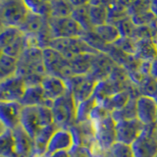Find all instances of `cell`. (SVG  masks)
<instances>
[{
  "mask_svg": "<svg viewBox=\"0 0 157 157\" xmlns=\"http://www.w3.org/2000/svg\"><path fill=\"white\" fill-rule=\"evenodd\" d=\"M76 146L77 140L73 131L71 129L57 128V130L53 132L51 139L47 144L45 156L61 151L71 152Z\"/></svg>",
  "mask_w": 157,
  "mask_h": 157,
  "instance_id": "9c48e42d",
  "label": "cell"
},
{
  "mask_svg": "<svg viewBox=\"0 0 157 157\" xmlns=\"http://www.w3.org/2000/svg\"><path fill=\"white\" fill-rule=\"evenodd\" d=\"M140 95H146L153 98H157V80L151 76L146 77L140 86H137Z\"/></svg>",
  "mask_w": 157,
  "mask_h": 157,
  "instance_id": "d590c367",
  "label": "cell"
},
{
  "mask_svg": "<svg viewBox=\"0 0 157 157\" xmlns=\"http://www.w3.org/2000/svg\"><path fill=\"white\" fill-rule=\"evenodd\" d=\"M136 118L144 126H153L157 123V100L153 97L140 95L136 100Z\"/></svg>",
  "mask_w": 157,
  "mask_h": 157,
  "instance_id": "7c38bea8",
  "label": "cell"
},
{
  "mask_svg": "<svg viewBox=\"0 0 157 157\" xmlns=\"http://www.w3.org/2000/svg\"><path fill=\"white\" fill-rule=\"evenodd\" d=\"M0 157H3V156H0Z\"/></svg>",
  "mask_w": 157,
  "mask_h": 157,
  "instance_id": "9f6ffc18",
  "label": "cell"
},
{
  "mask_svg": "<svg viewBox=\"0 0 157 157\" xmlns=\"http://www.w3.org/2000/svg\"><path fill=\"white\" fill-rule=\"evenodd\" d=\"M12 132L14 136L15 153L29 157L33 152V140L20 125L12 130Z\"/></svg>",
  "mask_w": 157,
  "mask_h": 157,
  "instance_id": "ac0fdd59",
  "label": "cell"
},
{
  "mask_svg": "<svg viewBox=\"0 0 157 157\" xmlns=\"http://www.w3.org/2000/svg\"><path fill=\"white\" fill-rule=\"evenodd\" d=\"M23 33L16 27H3L0 31V48L3 49Z\"/></svg>",
  "mask_w": 157,
  "mask_h": 157,
  "instance_id": "e575fe53",
  "label": "cell"
},
{
  "mask_svg": "<svg viewBox=\"0 0 157 157\" xmlns=\"http://www.w3.org/2000/svg\"><path fill=\"white\" fill-rule=\"evenodd\" d=\"M151 0H134L129 7H128V15L132 16L135 14H139L142 12L149 11Z\"/></svg>",
  "mask_w": 157,
  "mask_h": 157,
  "instance_id": "60d3db41",
  "label": "cell"
},
{
  "mask_svg": "<svg viewBox=\"0 0 157 157\" xmlns=\"http://www.w3.org/2000/svg\"><path fill=\"white\" fill-rule=\"evenodd\" d=\"M2 54H3V50H2V49H1V48H0V57H1V56H2Z\"/></svg>",
  "mask_w": 157,
  "mask_h": 157,
  "instance_id": "f5cc1de1",
  "label": "cell"
},
{
  "mask_svg": "<svg viewBox=\"0 0 157 157\" xmlns=\"http://www.w3.org/2000/svg\"><path fill=\"white\" fill-rule=\"evenodd\" d=\"M74 7L68 0H51L49 2V17L64 18L71 16Z\"/></svg>",
  "mask_w": 157,
  "mask_h": 157,
  "instance_id": "484cf974",
  "label": "cell"
},
{
  "mask_svg": "<svg viewBox=\"0 0 157 157\" xmlns=\"http://www.w3.org/2000/svg\"><path fill=\"white\" fill-rule=\"evenodd\" d=\"M19 59L2 54L0 57V81L17 75Z\"/></svg>",
  "mask_w": 157,
  "mask_h": 157,
  "instance_id": "d4e9b609",
  "label": "cell"
},
{
  "mask_svg": "<svg viewBox=\"0 0 157 157\" xmlns=\"http://www.w3.org/2000/svg\"><path fill=\"white\" fill-rule=\"evenodd\" d=\"M68 1L70 2V4L74 8L86 6V5L90 4V0H68Z\"/></svg>",
  "mask_w": 157,
  "mask_h": 157,
  "instance_id": "b9f144b4",
  "label": "cell"
},
{
  "mask_svg": "<svg viewBox=\"0 0 157 157\" xmlns=\"http://www.w3.org/2000/svg\"><path fill=\"white\" fill-rule=\"evenodd\" d=\"M41 86L44 92V96L49 100H56L68 92V88L65 81L61 78L51 75H45L41 81Z\"/></svg>",
  "mask_w": 157,
  "mask_h": 157,
  "instance_id": "e0dca14e",
  "label": "cell"
},
{
  "mask_svg": "<svg viewBox=\"0 0 157 157\" xmlns=\"http://www.w3.org/2000/svg\"><path fill=\"white\" fill-rule=\"evenodd\" d=\"M131 147L134 157H156L157 140L154 136V125L145 126Z\"/></svg>",
  "mask_w": 157,
  "mask_h": 157,
  "instance_id": "ba28073f",
  "label": "cell"
},
{
  "mask_svg": "<svg viewBox=\"0 0 157 157\" xmlns=\"http://www.w3.org/2000/svg\"><path fill=\"white\" fill-rule=\"evenodd\" d=\"M114 25L117 27L118 31H119L120 36H125V37H132L135 29H136V26L134 25V23L132 22L130 16L120 20L119 22H117Z\"/></svg>",
  "mask_w": 157,
  "mask_h": 157,
  "instance_id": "f35d334b",
  "label": "cell"
},
{
  "mask_svg": "<svg viewBox=\"0 0 157 157\" xmlns=\"http://www.w3.org/2000/svg\"><path fill=\"white\" fill-rule=\"evenodd\" d=\"M29 12L43 17H49V2L44 0H22Z\"/></svg>",
  "mask_w": 157,
  "mask_h": 157,
  "instance_id": "836d02e7",
  "label": "cell"
},
{
  "mask_svg": "<svg viewBox=\"0 0 157 157\" xmlns=\"http://www.w3.org/2000/svg\"><path fill=\"white\" fill-rule=\"evenodd\" d=\"M150 76L157 80V57L151 61L150 65Z\"/></svg>",
  "mask_w": 157,
  "mask_h": 157,
  "instance_id": "7bdbcfd3",
  "label": "cell"
},
{
  "mask_svg": "<svg viewBox=\"0 0 157 157\" xmlns=\"http://www.w3.org/2000/svg\"><path fill=\"white\" fill-rule=\"evenodd\" d=\"M92 31L106 44H113L121 37L117 27L113 24H103L101 26L93 28Z\"/></svg>",
  "mask_w": 157,
  "mask_h": 157,
  "instance_id": "603a6c76",
  "label": "cell"
},
{
  "mask_svg": "<svg viewBox=\"0 0 157 157\" xmlns=\"http://www.w3.org/2000/svg\"><path fill=\"white\" fill-rule=\"evenodd\" d=\"M154 136H155L156 140H157V123L154 125Z\"/></svg>",
  "mask_w": 157,
  "mask_h": 157,
  "instance_id": "f907efd6",
  "label": "cell"
},
{
  "mask_svg": "<svg viewBox=\"0 0 157 157\" xmlns=\"http://www.w3.org/2000/svg\"><path fill=\"white\" fill-rule=\"evenodd\" d=\"M107 6L104 5H91L88 6V16L92 28L101 26L107 23Z\"/></svg>",
  "mask_w": 157,
  "mask_h": 157,
  "instance_id": "f1b7e54d",
  "label": "cell"
},
{
  "mask_svg": "<svg viewBox=\"0 0 157 157\" xmlns=\"http://www.w3.org/2000/svg\"><path fill=\"white\" fill-rule=\"evenodd\" d=\"M88 6H90V5L74 8L71 13V17L78 24V26L82 29L83 32H90V31H92V29H93L90 22Z\"/></svg>",
  "mask_w": 157,
  "mask_h": 157,
  "instance_id": "4dcf8cb0",
  "label": "cell"
},
{
  "mask_svg": "<svg viewBox=\"0 0 157 157\" xmlns=\"http://www.w3.org/2000/svg\"><path fill=\"white\" fill-rule=\"evenodd\" d=\"M15 153L13 132L6 129L3 134L0 135V156L10 157Z\"/></svg>",
  "mask_w": 157,
  "mask_h": 157,
  "instance_id": "1f68e13d",
  "label": "cell"
},
{
  "mask_svg": "<svg viewBox=\"0 0 157 157\" xmlns=\"http://www.w3.org/2000/svg\"><path fill=\"white\" fill-rule=\"evenodd\" d=\"M156 157H157V155H156Z\"/></svg>",
  "mask_w": 157,
  "mask_h": 157,
  "instance_id": "680465c9",
  "label": "cell"
},
{
  "mask_svg": "<svg viewBox=\"0 0 157 157\" xmlns=\"http://www.w3.org/2000/svg\"><path fill=\"white\" fill-rule=\"evenodd\" d=\"M48 27L52 38L81 37L85 33L71 16L64 18L48 17Z\"/></svg>",
  "mask_w": 157,
  "mask_h": 157,
  "instance_id": "8992f818",
  "label": "cell"
},
{
  "mask_svg": "<svg viewBox=\"0 0 157 157\" xmlns=\"http://www.w3.org/2000/svg\"><path fill=\"white\" fill-rule=\"evenodd\" d=\"M48 47H51L54 50L59 52L66 60H70L73 57L83 53H91V54L99 53L96 50H94L93 48H91L82 37L52 38L49 41Z\"/></svg>",
  "mask_w": 157,
  "mask_h": 157,
  "instance_id": "7a4b0ae2",
  "label": "cell"
},
{
  "mask_svg": "<svg viewBox=\"0 0 157 157\" xmlns=\"http://www.w3.org/2000/svg\"><path fill=\"white\" fill-rule=\"evenodd\" d=\"M112 157H134L131 145L115 142L109 149Z\"/></svg>",
  "mask_w": 157,
  "mask_h": 157,
  "instance_id": "ab89813d",
  "label": "cell"
},
{
  "mask_svg": "<svg viewBox=\"0 0 157 157\" xmlns=\"http://www.w3.org/2000/svg\"><path fill=\"white\" fill-rule=\"evenodd\" d=\"M4 27L3 22H2V18H1V15H0V29H2Z\"/></svg>",
  "mask_w": 157,
  "mask_h": 157,
  "instance_id": "816d5d0a",
  "label": "cell"
},
{
  "mask_svg": "<svg viewBox=\"0 0 157 157\" xmlns=\"http://www.w3.org/2000/svg\"><path fill=\"white\" fill-rule=\"evenodd\" d=\"M113 45L119 48L124 53L128 55H135L136 51V40L132 37L121 36L116 42L113 43Z\"/></svg>",
  "mask_w": 157,
  "mask_h": 157,
  "instance_id": "74e56055",
  "label": "cell"
},
{
  "mask_svg": "<svg viewBox=\"0 0 157 157\" xmlns=\"http://www.w3.org/2000/svg\"><path fill=\"white\" fill-rule=\"evenodd\" d=\"M23 106L18 101L0 102V121L6 129L14 130L20 125Z\"/></svg>",
  "mask_w": 157,
  "mask_h": 157,
  "instance_id": "5bb4252c",
  "label": "cell"
},
{
  "mask_svg": "<svg viewBox=\"0 0 157 157\" xmlns=\"http://www.w3.org/2000/svg\"><path fill=\"white\" fill-rule=\"evenodd\" d=\"M137 97L132 96L130 101L120 110H116L111 112V116L115 122L122 121V120H129L136 118V100Z\"/></svg>",
  "mask_w": 157,
  "mask_h": 157,
  "instance_id": "f546056e",
  "label": "cell"
},
{
  "mask_svg": "<svg viewBox=\"0 0 157 157\" xmlns=\"http://www.w3.org/2000/svg\"><path fill=\"white\" fill-rule=\"evenodd\" d=\"M20 126L33 140L36 137L38 131L42 128L38 114V106L23 107L20 117Z\"/></svg>",
  "mask_w": 157,
  "mask_h": 157,
  "instance_id": "9a60e30c",
  "label": "cell"
},
{
  "mask_svg": "<svg viewBox=\"0 0 157 157\" xmlns=\"http://www.w3.org/2000/svg\"><path fill=\"white\" fill-rule=\"evenodd\" d=\"M42 59L46 75L61 78L64 81L74 76L69 61L51 47L42 48Z\"/></svg>",
  "mask_w": 157,
  "mask_h": 157,
  "instance_id": "3957f363",
  "label": "cell"
},
{
  "mask_svg": "<svg viewBox=\"0 0 157 157\" xmlns=\"http://www.w3.org/2000/svg\"><path fill=\"white\" fill-rule=\"evenodd\" d=\"M155 44H156V48H157V41L155 40Z\"/></svg>",
  "mask_w": 157,
  "mask_h": 157,
  "instance_id": "db71d44e",
  "label": "cell"
},
{
  "mask_svg": "<svg viewBox=\"0 0 157 157\" xmlns=\"http://www.w3.org/2000/svg\"><path fill=\"white\" fill-rule=\"evenodd\" d=\"M107 23L108 24H116L120 20L128 17V10L126 7L122 6L121 4L114 1L107 6Z\"/></svg>",
  "mask_w": 157,
  "mask_h": 157,
  "instance_id": "d6a6232c",
  "label": "cell"
},
{
  "mask_svg": "<svg viewBox=\"0 0 157 157\" xmlns=\"http://www.w3.org/2000/svg\"><path fill=\"white\" fill-rule=\"evenodd\" d=\"M96 105L97 102L93 96L77 104L76 124H81V123H86L90 121L91 112Z\"/></svg>",
  "mask_w": 157,
  "mask_h": 157,
  "instance_id": "83f0119b",
  "label": "cell"
},
{
  "mask_svg": "<svg viewBox=\"0 0 157 157\" xmlns=\"http://www.w3.org/2000/svg\"><path fill=\"white\" fill-rule=\"evenodd\" d=\"M94 55L95 54L83 53L68 60L73 75H86V74L90 73Z\"/></svg>",
  "mask_w": 157,
  "mask_h": 157,
  "instance_id": "7402d4cb",
  "label": "cell"
},
{
  "mask_svg": "<svg viewBox=\"0 0 157 157\" xmlns=\"http://www.w3.org/2000/svg\"><path fill=\"white\" fill-rule=\"evenodd\" d=\"M68 91L73 95L77 104L90 98L97 82L90 74L75 75L65 80Z\"/></svg>",
  "mask_w": 157,
  "mask_h": 157,
  "instance_id": "277c9868",
  "label": "cell"
},
{
  "mask_svg": "<svg viewBox=\"0 0 157 157\" xmlns=\"http://www.w3.org/2000/svg\"><path fill=\"white\" fill-rule=\"evenodd\" d=\"M46 157H72L70 152L67 151H61V152H57V153H54L51 155H48Z\"/></svg>",
  "mask_w": 157,
  "mask_h": 157,
  "instance_id": "f6af8a7d",
  "label": "cell"
},
{
  "mask_svg": "<svg viewBox=\"0 0 157 157\" xmlns=\"http://www.w3.org/2000/svg\"><path fill=\"white\" fill-rule=\"evenodd\" d=\"M23 107L29 106H46L51 108L54 101L46 99L41 85L26 86L23 96L19 101Z\"/></svg>",
  "mask_w": 157,
  "mask_h": 157,
  "instance_id": "2e32d148",
  "label": "cell"
},
{
  "mask_svg": "<svg viewBox=\"0 0 157 157\" xmlns=\"http://www.w3.org/2000/svg\"><path fill=\"white\" fill-rule=\"evenodd\" d=\"M94 132V140L96 144L102 150H109L116 140V122L110 115L102 119L91 122Z\"/></svg>",
  "mask_w": 157,
  "mask_h": 157,
  "instance_id": "5b68a950",
  "label": "cell"
},
{
  "mask_svg": "<svg viewBox=\"0 0 157 157\" xmlns=\"http://www.w3.org/2000/svg\"><path fill=\"white\" fill-rule=\"evenodd\" d=\"M132 22L134 23L136 27H142V26H151L156 23L157 18L152 14L150 11L142 12L139 14H135L130 16Z\"/></svg>",
  "mask_w": 157,
  "mask_h": 157,
  "instance_id": "8d00e7d4",
  "label": "cell"
},
{
  "mask_svg": "<svg viewBox=\"0 0 157 157\" xmlns=\"http://www.w3.org/2000/svg\"><path fill=\"white\" fill-rule=\"evenodd\" d=\"M116 66L114 61L106 53L99 52L94 55L90 71V75L96 82L104 81L110 76L112 70Z\"/></svg>",
  "mask_w": 157,
  "mask_h": 157,
  "instance_id": "4fadbf2b",
  "label": "cell"
},
{
  "mask_svg": "<svg viewBox=\"0 0 157 157\" xmlns=\"http://www.w3.org/2000/svg\"><path fill=\"white\" fill-rule=\"evenodd\" d=\"M0 31H1V29H0Z\"/></svg>",
  "mask_w": 157,
  "mask_h": 157,
  "instance_id": "6f0895ef",
  "label": "cell"
},
{
  "mask_svg": "<svg viewBox=\"0 0 157 157\" xmlns=\"http://www.w3.org/2000/svg\"><path fill=\"white\" fill-rule=\"evenodd\" d=\"M26 90L23 77L15 75L0 81V102L20 101Z\"/></svg>",
  "mask_w": 157,
  "mask_h": 157,
  "instance_id": "8fae6325",
  "label": "cell"
},
{
  "mask_svg": "<svg viewBox=\"0 0 157 157\" xmlns=\"http://www.w3.org/2000/svg\"><path fill=\"white\" fill-rule=\"evenodd\" d=\"M145 126L137 119H129L116 122V140L117 142L132 145L140 136Z\"/></svg>",
  "mask_w": 157,
  "mask_h": 157,
  "instance_id": "30bf717a",
  "label": "cell"
},
{
  "mask_svg": "<svg viewBox=\"0 0 157 157\" xmlns=\"http://www.w3.org/2000/svg\"><path fill=\"white\" fill-rule=\"evenodd\" d=\"M131 97H132L131 93L127 90H124L122 91L115 93V94L112 95L111 97H109L106 101L103 102V104L101 105L103 107H105L109 112L120 110L130 101Z\"/></svg>",
  "mask_w": 157,
  "mask_h": 157,
  "instance_id": "cb8c5ba5",
  "label": "cell"
},
{
  "mask_svg": "<svg viewBox=\"0 0 157 157\" xmlns=\"http://www.w3.org/2000/svg\"><path fill=\"white\" fill-rule=\"evenodd\" d=\"M54 125L61 129H70L76 125L77 103L70 92L54 100L51 107Z\"/></svg>",
  "mask_w": 157,
  "mask_h": 157,
  "instance_id": "6da1fadb",
  "label": "cell"
},
{
  "mask_svg": "<svg viewBox=\"0 0 157 157\" xmlns=\"http://www.w3.org/2000/svg\"><path fill=\"white\" fill-rule=\"evenodd\" d=\"M47 20L48 17L39 16V15L33 14L29 11L26 20H25L22 26L19 29L26 36H36V34H38L48 25Z\"/></svg>",
  "mask_w": 157,
  "mask_h": 157,
  "instance_id": "d6986e66",
  "label": "cell"
},
{
  "mask_svg": "<svg viewBox=\"0 0 157 157\" xmlns=\"http://www.w3.org/2000/svg\"><path fill=\"white\" fill-rule=\"evenodd\" d=\"M27 47H28L27 36L26 34L22 33L3 49V53L11 57L19 59L24 53V51L26 50Z\"/></svg>",
  "mask_w": 157,
  "mask_h": 157,
  "instance_id": "4316f807",
  "label": "cell"
},
{
  "mask_svg": "<svg viewBox=\"0 0 157 157\" xmlns=\"http://www.w3.org/2000/svg\"><path fill=\"white\" fill-rule=\"evenodd\" d=\"M136 59L140 61L151 62L157 57V48L154 39H141L136 40L135 55Z\"/></svg>",
  "mask_w": 157,
  "mask_h": 157,
  "instance_id": "ffe728a7",
  "label": "cell"
},
{
  "mask_svg": "<svg viewBox=\"0 0 157 157\" xmlns=\"http://www.w3.org/2000/svg\"><path fill=\"white\" fill-rule=\"evenodd\" d=\"M116 2H118L119 4H121L122 6H124L128 9V7L134 2V0H116Z\"/></svg>",
  "mask_w": 157,
  "mask_h": 157,
  "instance_id": "bcb514c9",
  "label": "cell"
},
{
  "mask_svg": "<svg viewBox=\"0 0 157 157\" xmlns=\"http://www.w3.org/2000/svg\"><path fill=\"white\" fill-rule=\"evenodd\" d=\"M57 130L55 125L43 127L38 131L36 137L33 139V153L38 155H45L46 148L53 132Z\"/></svg>",
  "mask_w": 157,
  "mask_h": 157,
  "instance_id": "44dd1931",
  "label": "cell"
},
{
  "mask_svg": "<svg viewBox=\"0 0 157 157\" xmlns=\"http://www.w3.org/2000/svg\"><path fill=\"white\" fill-rule=\"evenodd\" d=\"M5 130H6V127H5V126L2 124V122L0 121V135L3 134V132H5Z\"/></svg>",
  "mask_w": 157,
  "mask_h": 157,
  "instance_id": "7dc6e473",
  "label": "cell"
},
{
  "mask_svg": "<svg viewBox=\"0 0 157 157\" xmlns=\"http://www.w3.org/2000/svg\"><path fill=\"white\" fill-rule=\"evenodd\" d=\"M149 11L157 18V0H151L150 1Z\"/></svg>",
  "mask_w": 157,
  "mask_h": 157,
  "instance_id": "ee69618b",
  "label": "cell"
},
{
  "mask_svg": "<svg viewBox=\"0 0 157 157\" xmlns=\"http://www.w3.org/2000/svg\"><path fill=\"white\" fill-rule=\"evenodd\" d=\"M29 157H46L45 155H38V154H36V153H32V155L29 156Z\"/></svg>",
  "mask_w": 157,
  "mask_h": 157,
  "instance_id": "c3c4849f",
  "label": "cell"
},
{
  "mask_svg": "<svg viewBox=\"0 0 157 157\" xmlns=\"http://www.w3.org/2000/svg\"><path fill=\"white\" fill-rule=\"evenodd\" d=\"M156 28H157V22H156Z\"/></svg>",
  "mask_w": 157,
  "mask_h": 157,
  "instance_id": "11a10c76",
  "label": "cell"
},
{
  "mask_svg": "<svg viewBox=\"0 0 157 157\" xmlns=\"http://www.w3.org/2000/svg\"><path fill=\"white\" fill-rule=\"evenodd\" d=\"M29 10L22 0H7L0 8L4 27L20 28L26 20Z\"/></svg>",
  "mask_w": 157,
  "mask_h": 157,
  "instance_id": "52a82bcc",
  "label": "cell"
},
{
  "mask_svg": "<svg viewBox=\"0 0 157 157\" xmlns=\"http://www.w3.org/2000/svg\"><path fill=\"white\" fill-rule=\"evenodd\" d=\"M10 157H29V156H25V155H21V154H17V153H14L12 154Z\"/></svg>",
  "mask_w": 157,
  "mask_h": 157,
  "instance_id": "681fc988",
  "label": "cell"
}]
</instances>
